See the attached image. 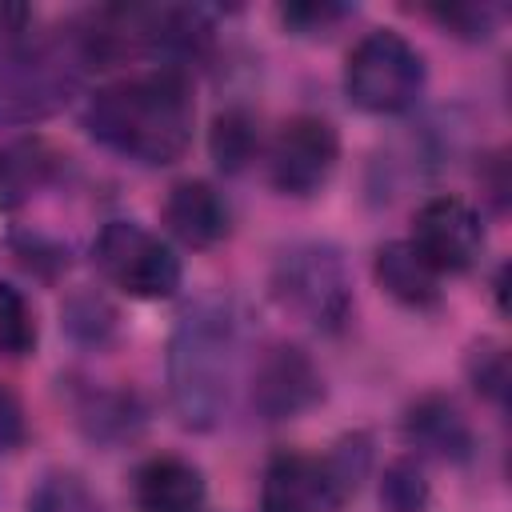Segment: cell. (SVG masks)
<instances>
[{"label": "cell", "mask_w": 512, "mask_h": 512, "mask_svg": "<svg viewBox=\"0 0 512 512\" xmlns=\"http://www.w3.org/2000/svg\"><path fill=\"white\" fill-rule=\"evenodd\" d=\"M204 476L184 456H152L132 476V500L140 512H204Z\"/></svg>", "instance_id": "8fae6325"}, {"label": "cell", "mask_w": 512, "mask_h": 512, "mask_svg": "<svg viewBox=\"0 0 512 512\" xmlns=\"http://www.w3.org/2000/svg\"><path fill=\"white\" fill-rule=\"evenodd\" d=\"M408 244L424 256V264L436 276L468 272L484 248V224H480L476 208L464 204L460 196H432L428 204H420Z\"/></svg>", "instance_id": "9c48e42d"}, {"label": "cell", "mask_w": 512, "mask_h": 512, "mask_svg": "<svg viewBox=\"0 0 512 512\" xmlns=\"http://www.w3.org/2000/svg\"><path fill=\"white\" fill-rule=\"evenodd\" d=\"M432 488L420 468V460H392L380 480V508L384 512H428Z\"/></svg>", "instance_id": "ac0fdd59"}, {"label": "cell", "mask_w": 512, "mask_h": 512, "mask_svg": "<svg viewBox=\"0 0 512 512\" xmlns=\"http://www.w3.org/2000/svg\"><path fill=\"white\" fill-rule=\"evenodd\" d=\"M272 296L316 332H340L352 316V276L340 248L324 240L284 248L272 268Z\"/></svg>", "instance_id": "5b68a950"}, {"label": "cell", "mask_w": 512, "mask_h": 512, "mask_svg": "<svg viewBox=\"0 0 512 512\" xmlns=\"http://www.w3.org/2000/svg\"><path fill=\"white\" fill-rule=\"evenodd\" d=\"M20 440H24V412H20L16 396L0 388V452L16 448Z\"/></svg>", "instance_id": "484cf974"}, {"label": "cell", "mask_w": 512, "mask_h": 512, "mask_svg": "<svg viewBox=\"0 0 512 512\" xmlns=\"http://www.w3.org/2000/svg\"><path fill=\"white\" fill-rule=\"evenodd\" d=\"M324 400V376L316 360L296 344H272L252 372V408L264 420H292Z\"/></svg>", "instance_id": "30bf717a"}, {"label": "cell", "mask_w": 512, "mask_h": 512, "mask_svg": "<svg viewBox=\"0 0 512 512\" xmlns=\"http://www.w3.org/2000/svg\"><path fill=\"white\" fill-rule=\"evenodd\" d=\"M428 16L460 40H488L496 28V8L488 4H436L428 8Z\"/></svg>", "instance_id": "603a6c76"}, {"label": "cell", "mask_w": 512, "mask_h": 512, "mask_svg": "<svg viewBox=\"0 0 512 512\" xmlns=\"http://www.w3.org/2000/svg\"><path fill=\"white\" fill-rule=\"evenodd\" d=\"M80 420H84L88 436H96V440H116V436H132V428L140 424V408H136L132 396H124V392H96V396H88V404L80 408Z\"/></svg>", "instance_id": "ffe728a7"}, {"label": "cell", "mask_w": 512, "mask_h": 512, "mask_svg": "<svg viewBox=\"0 0 512 512\" xmlns=\"http://www.w3.org/2000/svg\"><path fill=\"white\" fill-rule=\"evenodd\" d=\"M60 172V156L40 136H16L0 144V208H16L32 200Z\"/></svg>", "instance_id": "9a60e30c"}, {"label": "cell", "mask_w": 512, "mask_h": 512, "mask_svg": "<svg viewBox=\"0 0 512 512\" xmlns=\"http://www.w3.org/2000/svg\"><path fill=\"white\" fill-rule=\"evenodd\" d=\"M340 160V136L320 116H292L268 152V176L284 196H312L320 192Z\"/></svg>", "instance_id": "ba28073f"}, {"label": "cell", "mask_w": 512, "mask_h": 512, "mask_svg": "<svg viewBox=\"0 0 512 512\" xmlns=\"http://www.w3.org/2000/svg\"><path fill=\"white\" fill-rule=\"evenodd\" d=\"M240 368V320L224 296L196 300L168 340V396L184 428H216Z\"/></svg>", "instance_id": "7a4b0ae2"}, {"label": "cell", "mask_w": 512, "mask_h": 512, "mask_svg": "<svg viewBox=\"0 0 512 512\" xmlns=\"http://www.w3.org/2000/svg\"><path fill=\"white\" fill-rule=\"evenodd\" d=\"M92 256L104 280L136 300H164L180 288L176 252L136 220H108L92 244Z\"/></svg>", "instance_id": "52a82bcc"}, {"label": "cell", "mask_w": 512, "mask_h": 512, "mask_svg": "<svg viewBox=\"0 0 512 512\" xmlns=\"http://www.w3.org/2000/svg\"><path fill=\"white\" fill-rule=\"evenodd\" d=\"M352 8L348 4H332V0H304V4H288L280 8V20L284 28H292L296 36H328L340 20H348Z\"/></svg>", "instance_id": "7402d4cb"}, {"label": "cell", "mask_w": 512, "mask_h": 512, "mask_svg": "<svg viewBox=\"0 0 512 512\" xmlns=\"http://www.w3.org/2000/svg\"><path fill=\"white\" fill-rule=\"evenodd\" d=\"M372 460L368 436H344L328 456L276 452L264 468L260 512H340Z\"/></svg>", "instance_id": "277c9868"}, {"label": "cell", "mask_w": 512, "mask_h": 512, "mask_svg": "<svg viewBox=\"0 0 512 512\" xmlns=\"http://www.w3.org/2000/svg\"><path fill=\"white\" fill-rule=\"evenodd\" d=\"M28 24H32V8L28 4L0 0V52H12L16 44H24V28Z\"/></svg>", "instance_id": "d4e9b609"}, {"label": "cell", "mask_w": 512, "mask_h": 512, "mask_svg": "<svg viewBox=\"0 0 512 512\" xmlns=\"http://www.w3.org/2000/svg\"><path fill=\"white\" fill-rule=\"evenodd\" d=\"M256 148H260V132L244 108L216 112V120L208 128V152H212L220 172H244L248 160L256 156Z\"/></svg>", "instance_id": "2e32d148"}, {"label": "cell", "mask_w": 512, "mask_h": 512, "mask_svg": "<svg viewBox=\"0 0 512 512\" xmlns=\"http://www.w3.org/2000/svg\"><path fill=\"white\" fill-rule=\"evenodd\" d=\"M36 348V316L16 284L0 280V352L24 360Z\"/></svg>", "instance_id": "d6986e66"}, {"label": "cell", "mask_w": 512, "mask_h": 512, "mask_svg": "<svg viewBox=\"0 0 512 512\" xmlns=\"http://www.w3.org/2000/svg\"><path fill=\"white\" fill-rule=\"evenodd\" d=\"M164 224L180 244L212 248L228 236L232 216H228L224 196L208 180H180L164 200Z\"/></svg>", "instance_id": "7c38bea8"}, {"label": "cell", "mask_w": 512, "mask_h": 512, "mask_svg": "<svg viewBox=\"0 0 512 512\" xmlns=\"http://www.w3.org/2000/svg\"><path fill=\"white\" fill-rule=\"evenodd\" d=\"M28 512H104L76 472H44L28 492Z\"/></svg>", "instance_id": "e0dca14e"}, {"label": "cell", "mask_w": 512, "mask_h": 512, "mask_svg": "<svg viewBox=\"0 0 512 512\" xmlns=\"http://www.w3.org/2000/svg\"><path fill=\"white\" fill-rule=\"evenodd\" d=\"M84 72H92V60L76 24L16 44L0 56V124L20 128L56 116L80 88Z\"/></svg>", "instance_id": "3957f363"}, {"label": "cell", "mask_w": 512, "mask_h": 512, "mask_svg": "<svg viewBox=\"0 0 512 512\" xmlns=\"http://www.w3.org/2000/svg\"><path fill=\"white\" fill-rule=\"evenodd\" d=\"M468 372H472V384H476L488 400L504 404V396H508V352H504V348L480 344V348L472 352V360H468Z\"/></svg>", "instance_id": "cb8c5ba5"}, {"label": "cell", "mask_w": 512, "mask_h": 512, "mask_svg": "<svg viewBox=\"0 0 512 512\" xmlns=\"http://www.w3.org/2000/svg\"><path fill=\"white\" fill-rule=\"evenodd\" d=\"M344 92L360 112L396 116L424 92V56L392 28L364 32L344 60Z\"/></svg>", "instance_id": "8992f818"}, {"label": "cell", "mask_w": 512, "mask_h": 512, "mask_svg": "<svg viewBox=\"0 0 512 512\" xmlns=\"http://www.w3.org/2000/svg\"><path fill=\"white\" fill-rule=\"evenodd\" d=\"M376 284L404 308H436L440 304V276L424 264V256L408 244V240H392L376 248Z\"/></svg>", "instance_id": "5bb4252c"}, {"label": "cell", "mask_w": 512, "mask_h": 512, "mask_svg": "<svg viewBox=\"0 0 512 512\" xmlns=\"http://www.w3.org/2000/svg\"><path fill=\"white\" fill-rule=\"evenodd\" d=\"M404 436L416 452L448 460V464H464L476 448V436L464 412L448 396H420L404 416Z\"/></svg>", "instance_id": "4fadbf2b"}, {"label": "cell", "mask_w": 512, "mask_h": 512, "mask_svg": "<svg viewBox=\"0 0 512 512\" xmlns=\"http://www.w3.org/2000/svg\"><path fill=\"white\" fill-rule=\"evenodd\" d=\"M196 100L184 68H152L104 84L84 104V128L108 152L144 168H164L192 144Z\"/></svg>", "instance_id": "6da1fadb"}, {"label": "cell", "mask_w": 512, "mask_h": 512, "mask_svg": "<svg viewBox=\"0 0 512 512\" xmlns=\"http://www.w3.org/2000/svg\"><path fill=\"white\" fill-rule=\"evenodd\" d=\"M64 324H68V332L76 340L100 344V340H108V332L116 324V312L100 296H72L68 308H64Z\"/></svg>", "instance_id": "44dd1931"}]
</instances>
